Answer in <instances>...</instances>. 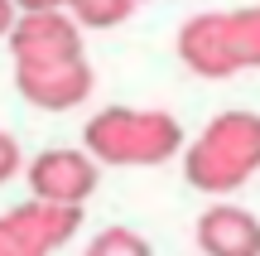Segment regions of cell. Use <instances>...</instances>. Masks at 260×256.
<instances>
[{"label":"cell","instance_id":"obj_5","mask_svg":"<svg viewBox=\"0 0 260 256\" xmlns=\"http://www.w3.org/2000/svg\"><path fill=\"white\" fill-rule=\"evenodd\" d=\"M96 169L102 164L87 150H68V145H48L29 160V193L44 203H68V208H82L96 193Z\"/></svg>","mask_w":260,"mask_h":256},{"label":"cell","instance_id":"obj_3","mask_svg":"<svg viewBox=\"0 0 260 256\" xmlns=\"http://www.w3.org/2000/svg\"><path fill=\"white\" fill-rule=\"evenodd\" d=\"M82 232V208L29 198L0 213V256H53Z\"/></svg>","mask_w":260,"mask_h":256},{"label":"cell","instance_id":"obj_11","mask_svg":"<svg viewBox=\"0 0 260 256\" xmlns=\"http://www.w3.org/2000/svg\"><path fill=\"white\" fill-rule=\"evenodd\" d=\"M87 256H154V247L130 227H106L87 242Z\"/></svg>","mask_w":260,"mask_h":256},{"label":"cell","instance_id":"obj_4","mask_svg":"<svg viewBox=\"0 0 260 256\" xmlns=\"http://www.w3.org/2000/svg\"><path fill=\"white\" fill-rule=\"evenodd\" d=\"M5 44H10L15 68H53V63L87 58L82 24H77L68 10H39V15H19Z\"/></svg>","mask_w":260,"mask_h":256},{"label":"cell","instance_id":"obj_8","mask_svg":"<svg viewBox=\"0 0 260 256\" xmlns=\"http://www.w3.org/2000/svg\"><path fill=\"white\" fill-rule=\"evenodd\" d=\"M203 256H260V218L241 203H212L193 227Z\"/></svg>","mask_w":260,"mask_h":256},{"label":"cell","instance_id":"obj_1","mask_svg":"<svg viewBox=\"0 0 260 256\" xmlns=\"http://www.w3.org/2000/svg\"><path fill=\"white\" fill-rule=\"evenodd\" d=\"M82 150L111 169H154L183 155V126L159 106H102L82 126Z\"/></svg>","mask_w":260,"mask_h":256},{"label":"cell","instance_id":"obj_12","mask_svg":"<svg viewBox=\"0 0 260 256\" xmlns=\"http://www.w3.org/2000/svg\"><path fill=\"white\" fill-rule=\"evenodd\" d=\"M19 169H24V150H19V140L10 131H0V184H10Z\"/></svg>","mask_w":260,"mask_h":256},{"label":"cell","instance_id":"obj_6","mask_svg":"<svg viewBox=\"0 0 260 256\" xmlns=\"http://www.w3.org/2000/svg\"><path fill=\"white\" fill-rule=\"evenodd\" d=\"M15 87L39 111H73L92 97L96 77L87 58H73V63H53V68H15Z\"/></svg>","mask_w":260,"mask_h":256},{"label":"cell","instance_id":"obj_14","mask_svg":"<svg viewBox=\"0 0 260 256\" xmlns=\"http://www.w3.org/2000/svg\"><path fill=\"white\" fill-rule=\"evenodd\" d=\"M15 19H19L15 0H0V39H10V29H15Z\"/></svg>","mask_w":260,"mask_h":256},{"label":"cell","instance_id":"obj_9","mask_svg":"<svg viewBox=\"0 0 260 256\" xmlns=\"http://www.w3.org/2000/svg\"><path fill=\"white\" fill-rule=\"evenodd\" d=\"M222 24H226V53H232L236 73L241 68H260V5L222 10Z\"/></svg>","mask_w":260,"mask_h":256},{"label":"cell","instance_id":"obj_10","mask_svg":"<svg viewBox=\"0 0 260 256\" xmlns=\"http://www.w3.org/2000/svg\"><path fill=\"white\" fill-rule=\"evenodd\" d=\"M68 15L77 19L82 29H116V24H125L130 19V0H68Z\"/></svg>","mask_w":260,"mask_h":256},{"label":"cell","instance_id":"obj_2","mask_svg":"<svg viewBox=\"0 0 260 256\" xmlns=\"http://www.w3.org/2000/svg\"><path fill=\"white\" fill-rule=\"evenodd\" d=\"M260 174V116L222 111L183 145V179L198 193H236Z\"/></svg>","mask_w":260,"mask_h":256},{"label":"cell","instance_id":"obj_7","mask_svg":"<svg viewBox=\"0 0 260 256\" xmlns=\"http://www.w3.org/2000/svg\"><path fill=\"white\" fill-rule=\"evenodd\" d=\"M174 48H178V63H183L188 73L207 77V82L236 77V63H232V53H226V24H222V10H203V15L183 19V29H178Z\"/></svg>","mask_w":260,"mask_h":256},{"label":"cell","instance_id":"obj_15","mask_svg":"<svg viewBox=\"0 0 260 256\" xmlns=\"http://www.w3.org/2000/svg\"><path fill=\"white\" fill-rule=\"evenodd\" d=\"M130 5H145V0H130Z\"/></svg>","mask_w":260,"mask_h":256},{"label":"cell","instance_id":"obj_13","mask_svg":"<svg viewBox=\"0 0 260 256\" xmlns=\"http://www.w3.org/2000/svg\"><path fill=\"white\" fill-rule=\"evenodd\" d=\"M68 0H15L19 15H39V10H63Z\"/></svg>","mask_w":260,"mask_h":256}]
</instances>
